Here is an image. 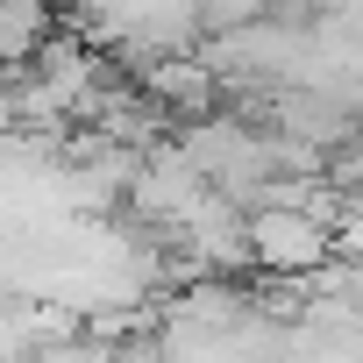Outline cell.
Here are the masks:
<instances>
[{
	"mask_svg": "<svg viewBox=\"0 0 363 363\" xmlns=\"http://www.w3.org/2000/svg\"><path fill=\"white\" fill-rule=\"evenodd\" d=\"M242 235H250V264L257 271H313L328 257V242H335L306 207H250Z\"/></svg>",
	"mask_w": 363,
	"mask_h": 363,
	"instance_id": "1",
	"label": "cell"
}]
</instances>
